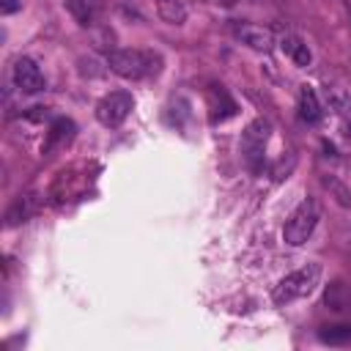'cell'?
Segmentation results:
<instances>
[{
  "mask_svg": "<svg viewBox=\"0 0 351 351\" xmlns=\"http://www.w3.org/2000/svg\"><path fill=\"white\" fill-rule=\"evenodd\" d=\"M230 30H233V36L241 44H247L255 52H269L274 47V33L269 27H263V25H255V22H233Z\"/></svg>",
  "mask_w": 351,
  "mask_h": 351,
  "instance_id": "8992f818",
  "label": "cell"
},
{
  "mask_svg": "<svg viewBox=\"0 0 351 351\" xmlns=\"http://www.w3.org/2000/svg\"><path fill=\"white\" fill-rule=\"evenodd\" d=\"M107 66L112 74L123 77V80H143L156 74L159 69V55L145 52V49H112L107 55Z\"/></svg>",
  "mask_w": 351,
  "mask_h": 351,
  "instance_id": "6da1fadb",
  "label": "cell"
},
{
  "mask_svg": "<svg viewBox=\"0 0 351 351\" xmlns=\"http://www.w3.org/2000/svg\"><path fill=\"white\" fill-rule=\"evenodd\" d=\"M318 280H321V266H318V263H307V266H302V269L285 274V277L274 285L271 299H274V304H280V307H282V304H291V302H296V299H304V296H310V293L315 291Z\"/></svg>",
  "mask_w": 351,
  "mask_h": 351,
  "instance_id": "7a4b0ae2",
  "label": "cell"
},
{
  "mask_svg": "<svg viewBox=\"0 0 351 351\" xmlns=\"http://www.w3.org/2000/svg\"><path fill=\"white\" fill-rule=\"evenodd\" d=\"M22 8V0H0V11L3 14H14Z\"/></svg>",
  "mask_w": 351,
  "mask_h": 351,
  "instance_id": "ac0fdd59",
  "label": "cell"
},
{
  "mask_svg": "<svg viewBox=\"0 0 351 351\" xmlns=\"http://www.w3.org/2000/svg\"><path fill=\"white\" fill-rule=\"evenodd\" d=\"M33 211H36V197L33 195H19L5 211V228H16V225L27 222L33 217Z\"/></svg>",
  "mask_w": 351,
  "mask_h": 351,
  "instance_id": "30bf717a",
  "label": "cell"
},
{
  "mask_svg": "<svg viewBox=\"0 0 351 351\" xmlns=\"http://www.w3.org/2000/svg\"><path fill=\"white\" fill-rule=\"evenodd\" d=\"M11 77H14V85H16L22 93H38V90H44V74H41L38 63L30 60V58H19V60L14 63Z\"/></svg>",
  "mask_w": 351,
  "mask_h": 351,
  "instance_id": "52a82bcc",
  "label": "cell"
},
{
  "mask_svg": "<svg viewBox=\"0 0 351 351\" xmlns=\"http://www.w3.org/2000/svg\"><path fill=\"white\" fill-rule=\"evenodd\" d=\"M318 219H321V208H318V203H315L313 197H304V200L291 211V217L285 219V228H282V239H285V244H291V247H302V244L313 236Z\"/></svg>",
  "mask_w": 351,
  "mask_h": 351,
  "instance_id": "3957f363",
  "label": "cell"
},
{
  "mask_svg": "<svg viewBox=\"0 0 351 351\" xmlns=\"http://www.w3.org/2000/svg\"><path fill=\"white\" fill-rule=\"evenodd\" d=\"M156 11L167 25H184L186 19V8L181 0H156Z\"/></svg>",
  "mask_w": 351,
  "mask_h": 351,
  "instance_id": "5bb4252c",
  "label": "cell"
},
{
  "mask_svg": "<svg viewBox=\"0 0 351 351\" xmlns=\"http://www.w3.org/2000/svg\"><path fill=\"white\" fill-rule=\"evenodd\" d=\"M74 132H77L74 121H69V118H58V121H52V126H49V132H47L44 154H52L55 148H63L66 143H71Z\"/></svg>",
  "mask_w": 351,
  "mask_h": 351,
  "instance_id": "ba28073f",
  "label": "cell"
},
{
  "mask_svg": "<svg viewBox=\"0 0 351 351\" xmlns=\"http://www.w3.org/2000/svg\"><path fill=\"white\" fill-rule=\"evenodd\" d=\"M63 5H66V11L74 16V22H80L82 27L90 25L93 11H90V3H88V0H63Z\"/></svg>",
  "mask_w": 351,
  "mask_h": 351,
  "instance_id": "2e32d148",
  "label": "cell"
},
{
  "mask_svg": "<svg viewBox=\"0 0 351 351\" xmlns=\"http://www.w3.org/2000/svg\"><path fill=\"white\" fill-rule=\"evenodd\" d=\"M324 184H326V186H332V189H335V195H337V200H340V203H343V206H348V203H351V192H348V189H346V186H343V184H337V181H335V178H324Z\"/></svg>",
  "mask_w": 351,
  "mask_h": 351,
  "instance_id": "e0dca14e",
  "label": "cell"
},
{
  "mask_svg": "<svg viewBox=\"0 0 351 351\" xmlns=\"http://www.w3.org/2000/svg\"><path fill=\"white\" fill-rule=\"evenodd\" d=\"M236 112V101L228 96L222 85H214L211 90V123H222Z\"/></svg>",
  "mask_w": 351,
  "mask_h": 351,
  "instance_id": "8fae6325",
  "label": "cell"
},
{
  "mask_svg": "<svg viewBox=\"0 0 351 351\" xmlns=\"http://www.w3.org/2000/svg\"><path fill=\"white\" fill-rule=\"evenodd\" d=\"M326 101L337 115H351V90L346 85H326Z\"/></svg>",
  "mask_w": 351,
  "mask_h": 351,
  "instance_id": "4fadbf2b",
  "label": "cell"
},
{
  "mask_svg": "<svg viewBox=\"0 0 351 351\" xmlns=\"http://www.w3.org/2000/svg\"><path fill=\"white\" fill-rule=\"evenodd\" d=\"M318 337H321L324 343H329V346H343V343H348V340H351V326H348V324L324 326V329L318 332Z\"/></svg>",
  "mask_w": 351,
  "mask_h": 351,
  "instance_id": "9a60e30c",
  "label": "cell"
},
{
  "mask_svg": "<svg viewBox=\"0 0 351 351\" xmlns=\"http://www.w3.org/2000/svg\"><path fill=\"white\" fill-rule=\"evenodd\" d=\"M280 49L296 63V66H310V60H313V55H310V49H307V44L299 38V36H282L280 38Z\"/></svg>",
  "mask_w": 351,
  "mask_h": 351,
  "instance_id": "7c38bea8",
  "label": "cell"
},
{
  "mask_svg": "<svg viewBox=\"0 0 351 351\" xmlns=\"http://www.w3.org/2000/svg\"><path fill=\"white\" fill-rule=\"evenodd\" d=\"M269 132H271V123L266 118H255L241 134V154H244V159L252 170H261V165H263V151H266V143H269Z\"/></svg>",
  "mask_w": 351,
  "mask_h": 351,
  "instance_id": "5b68a950",
  "label": "cell"
},
{
  "mask_svg": "<svg viewBox=\"0 0 351 351\" xmlns=\"http://www.w3.org/2000/svg\"><path fill=\"white\" fill-rule=\"evenodd\" d=\"M132 107H134V99L129 90H112L96 104V121L107 129H115L129 118Z\"/></svg>",
  "mask_w": 351,
  "mask_h": 351,
  "instance_id": "277c9868",
  "label": "cell"
},
{
  "mask_svg": "<svg viewBox=\"0 0 351 351\" xmlns=\"http://www.w3.org/2000/svg\"><path fill=\"white\" fill-rule=\"evenodd\" d=\"M206 3H211V5H222V8H228V5H236V3H241V0H206Z\"/></svg>",
  "mask_w": 351,
  "mask_h": 351,
  "instance_id": "d6986e66",
  "label": "cell"
},
{
  "mask_svg": "<svg viewBox=\"0 0 351 351\" xmlns=\"http://www.w3.org/2000/svg\"><path fill=\"white\" fill-rule=\"evenodd\" d=\"M299 118L304 123H318L324 118L321 101H318V96L310 85H302V90H299Z\"/></svg>",
  "mask_w": 351,
  "mask_h": 351,
  "instance_id": "9c48e42d",
  "label": "cell"
}]
</instances>
